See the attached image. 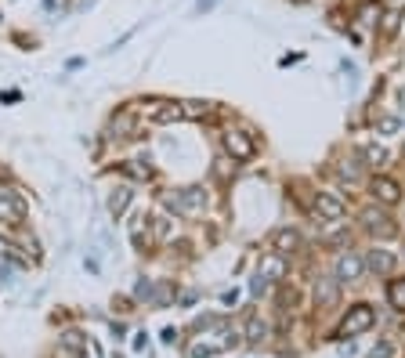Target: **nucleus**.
Wrapping results in <instances>:
<instances>
[{"label": "nucleus", "mask_w": 405, "mask_h": 358, "mask_svg": "<svg viewBox=\"0 0 405 358\" xmlns=\"http://www.w3.org/2000/svg\"><path fill=\"white\" fill-rule=\"evenodd\" d=\"M261 275L272 279V283H275V279H283L286 275V257H283V253H268V257H261Z\"/></svg>", "instance_id": "20"}, {"label": "nucleus", "mask_w": 405, "mask_h": 358, "mask_svg": "<svg viewBox=\"0 0 405 358\" xmlns=\"http://www.w3.org/2000/svg\"><path fill=\"white\" fill-rule=\"evenodd\" d=\"M120 170L131 177V181H152V177H156V167H152L148 159H123Z\"/></svg>", "instance_id": "16"}, {"label": "nucleus", "mask_w": 405, "mask_h": 358, "mask_svg": "<svg viewBox=\"0 0 405 358\" xmlns=\"http://www.w3.org/2000/svg\"><path fill=\"white\" fill-rule=\"evenodd\" d=\"M376 326V308L373 304H351L344 322H340V337H362Z\"/></svg>", "instance_id": "5"}, {"label": "nucleus", "mask_w": 405, "mask_h": 358, "mask_svg": "<svg viewBox=\"0 0 405 358\" xmlns=\"http://www.w3.org/2000/svg\"><path fill=\"white\" fill-rule=\"evenodd\" d=\"M268 246H272V253H283V257H297V253H300V246H304V239H300V232H297V228L283 225V228H275V232H272Z\"/></svg>", "instance_id": "8"}, {"label": "nucleus", "mask_w": 405, "mask_h": 358, "mask_svg": "<svg viewBox=\"0 0 405 358\" xmlns=\"http://www.w3.org/2000/svg\"><path fill=\"white\" fill-rule=\"evenodd\" d=\"M148 120L152 123H177V120H185V109H181V101L156 98V101H148Z\"/></svg>", "instance_id": "10"}, {"label": "nucleus", "mask_w": 405, "mask_h": 358, "mask_svg": "<svg viewBox=\"0 0 405 358\" xmlns=\"http://www.w3.org/2000/svg\"><path fill=\"white\" fill-rule=\"evenodd\" d=\"M221 149H224V156H232V163H250L257 156V142L246 131H239V127H228L221 134Z\"/></svg>", "instance_id": "4"}, {"label": "nucleus", "mask_w": 405, "mask_h": 358, "mask_svg": "<svg viewBox=\"0 0 405 358\" xmlns=\"http://www.w3.org/2000/svg\"><path fill=\"white\" fill-rule=\"evenodd\" d=\"M362 167H365L362 152H358V156H344L337 163V177H344V181H362Z\"/></svg>", "instance_id": "19"}, {"label": "nucleus", "mask_w": 405, "mask_h": 358, "mask_svg": "<svg viewBox=\"0 0 405 358\" xmlns=\"http://www.w3.org/2000/svg\"><path fill=\"white\" fill-rule=\"evenodd\" d=\"M398 127H402V123H398L395 116H376V131H380V134H395Z\"/></svg>", "instance_id": "27"}, {"label": "nucleus", "mask_w": 405, "mask_h": 358, "mask_svg": "<svg viewBox=\"0 0 405 358\" xmlns=\"http://www.w3.org/2000/svg\"><path fill=\"white\" fill-rule=\"evenodd\" d=\"M148 228H152V217H145V214H138V217H131V242H134V250L138 253H148V246H152V235H148Z\"/></svg>", "instance_id": "15"}, {"label": "nucleus", "mask_w": 405, "mask_h": 358, "mask_svg": "<svg viewBox=\"0 0 405 358\" xmlns=\"http://www.w3.org/2000/svg\"><path fill=\"white\" fill-rule=\"evenodd\" d=\"M163 203H167L174 217H199L207 210V192L199 185H185V188H174L170 196H163Z\"/></svg>", "instance_id": "1"}, {"label": "nucleus", "mask_w": 405, "mask_h": 358, "mask_svg": "<svg viewBox=\"0 0 405 358\" xmlns=\"http://www.w3.org/2000/svg\"><path fill=\"white\" fill-rule=\"evenodd\" d=\"M272 337V326L264 322L261 315H246V326H243V344H250V348H261V344H268Z\"/></svg>", "instance_id": "14"}, {"label": "nucleus", "mask_w": 405, "mask_h": 358, "mask_svg": "<svg viewBox=\"0 0 405 358\" xmlns=\"http://www.w3.org/2000/svg\"><path fill=\"white\" fill-rule=\"evenodd\" d=\"M358 221H362V228H365V232H369L376 242L398 235V221H395L387 210H380V203H376V207H365V210L358 214Z\"/></svg>", "instance_id": "3"}, {"label": "nucleus", "mask_w": 405, "mask_h": 358, "mask_svg": "<svg viewBox=\"0 0 405 358\" xmlns=\"http://www.w3.org/2000/svg\"><path fill=\"white\" fill-rule=\"evenodd\" d=\"M152 235H156V242L174 239V217L170 214H156V217H152Z\"/></svg>", "instance_id": "22"}, {"label": "nucleus", "mask_w": 405, "mask_h": 358, "mask_svg": "<svg viewBox=\"0 0 405 358\" xmlns=\"http://www.w3.org/2000/svg\"><path fill=\"white\" fill-rule=\"evenodd\" d=\"M365 272H373V275H391V272H395V268H398V257H395V253H391V250H369V253H365Z\"/></svg>", "instance_id": "12"}, {"label": "nucleus", "mask_w": 405, "mask_h": 358, "mask_svg": "<svg viewBox=\"0 0 405 358\" xmlns=\"http://www.w3.org/2000/svg\"><path fill=\"white\" fill-rule=\"evenodd\" d=\"M131 199H134L131 185H116V188L109 192V214H112V217H123V210L131 207Z\"/></svg>", "instance_id": "18"}, {"label": "nucleus", "mask_w": 405, "mask_h": 358, "mask_svg": "<svg viewBox=\"0 0 405 358\" xmlns=\"http://www.w3.org/2000/svg\"><path fill=\"white\" fill-rule=\"evenodd\" d=\"M181 109H185V120H210L213 116V101H181Z\"/></svg>", "instance_id": "21"}, {"label": "nucleus", "mask_w": 405, "mask_h": 358, "mask_svg": "<svg viewBox=\"0 0 405 358\" xmlns=\"http://www.w3.org/2000/svg\"><path fill=\"white\" fill-rule=\"evenodd\" d=\"M387 304L395 311H405V279H391L387 283Z\"/></svg>", "instance_id": "23"}, {"label": "nucleus", "mask_w": 405, "mask_h": 358, "mask_svg": "<svg viewBox=\"0 0 405 358\" xmlns=\"http://www.w3.org/2000/svg\"><path fill=\"white\" fill-rule=\"evenodd\" d=\"M362 159H365V167H384V163H387V149L369 142V145H362Z\"/></svg>", "instance_id": "24"}, {"label": "nucleus", "mask_w": 405, "mask_h": 358, "mask_svg": "<svg viewBox=\"0 0 405 358\" xmlns=\"http://www.w3.org/2000/svg\"><path fill=\"white\" fill-rule=\"evenodd\" d=\"M369 196L380 203V207H398L402 203V185L395 181V177H387V174H376V177H369Z\"/></svg>", "instance_id": "6"}, {"label": "nucleus", "mask_w": 405, "mask_h": 358, "mask_svg": "<svg viewBox=\"0 0 405 358\" xmlns=\"http://www.w3.org/2000/svg\"><path fill=\"white\" fill-rule=\"evenodd\" d=\"M105 138L109 142H127V138H138V131H134V116H131V109H123L120 116H112V123L105 127Z\"/></svg>", "instance_id": "13"}, {"label": "nucleus", "mask_w": 405, "mask_h": 358, "mask_svg": "<svg viewBox=\"0 0 405 358\" xmlns=\"http://www.w3.org/2000/svg\"><path fill=\"white\" fill-rule=\"evenodd\" d=\"M18 246H15V242H11V239H4V235H0V257H11V253H15Z\"/></svg>", "instance_id": "28"}, {"label": "nucleus", "mask_w": 405, "mask_h": 358, "mask_svg": "<svg viewBox=\"0 0 405 358\" xmlns=\"http://www.w3.org/2000/svg\"><path fill=\"white\" fill-rule=\"evenodd\" d=\"M398 11H387L384 15V22H380V36H384V40H391V36H395V29H398Z\"/></svg>", "instance_id": "25"}, {"label": "nucleus", "mask_w": 405, "mask_h": 358, "mask_svg": "<svg viewBox=\"0 0 405 358\" xmlns=\"http://www.w3.org/2000/svg\"><path fill=\"white\" fill-rule=\"evenodd\" d=\"M25 214H29V203L15 185H0V225H11L18 228L25 225Z\"/></svg>", "instance_id": "2"}, {"label": "nucleus", "mask_w": 405, "mask_h": 358, "mask_svg": "<svg viewBox=\"0 0 405 358\" xmlns=\"http://www.w3.org/2000/svg\"><path fill=\"white\" fill-rule=\"evenodd\" d=\"M58 348L66 358H87V337H80L76 329H69V333H62Z\"/></svg>", "instance_id": "17"}, {"label": "nucleus", "mask_w": 405, "mask_h": 358, "mask_svg": "<svg viewBox=\"0 0 405 358\" xmlns=\"http://www.w3.org/2000/svg\"><path fill=\"white\" fill-rule=\"evenodd\" d=\"M398 355V344L395 340H380L376 348H373V358H395Z\"/></svg>", "instance_id": "26"}, {"label": "nucleus", "mask_w": 405, "mask_h": 358, "mask_svg": "<svg viewBox=\"0 0 405 358\" xmlns=\"http://www.w3.org/2000/svg\"><path fill=\"white\" fill-rule=\"evenodd\" d=\"M311 210H315V217H319V221H340V217L348 214L344 199H340L337 192H315Z\"/></svg>", "instance_id": "7"}, {"label": "nucleus", "mask_w": 405, "mask_h": 358, "mask_svg": "<svg viewBox=\"0 0 405 358\" xmlns=\"http://www.w3.org/2000/svg\"><path fill=\"white\" fill-rule=\"evenodd\" d=\"M311 297H315V308H319V311L337 308V304H340V283H337V275L333 279H315Z\"/></svg>", "instance_id": "9"}, {"label": "nucleus", "mask_w": 405, "mask_h": 358, "mask_svg": "<svg viewBox=\"0 0 405 358\" xmlns=\"http://www.w3.org/2000/svg\"><path fill=\"white\" fill-rule=\"evenodd\" d=\"M362 272H365V261L354 250H348V253H340V257H337V283H358Z\"/></svg>", "instance_id": "11"}]
</instances>
